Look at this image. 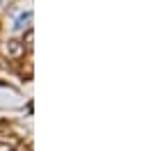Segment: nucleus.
I'll list each match as a JSON object with an SVG mask.
<instances>
[{"label": "nucleus", "mask_w": 158, "mask_h": 151, "mask_svg": "<svg viewBox=\"0 0 158 151\" xmlns=\"http://www.w3.org/2000/svg\"><path fill=\"white\" fill-rule=\"evenodd\" d=\"M23 51H25V46L21 44V41H9V44H7V53H9L12 57L23 55Z\"/></svg>", "instance_id": "obj_1"}, {"label": "nucleus", "mask_w": 158, "mask_h": 151, "mask_svg": "<svg viewBox=\"0 0 158 151\" xmlns=\"http://www.w3.org/2000/svg\"><path fill=\"white\" fill-rule=\"evenodd\" d=\"M30 16H32L30 12H28V14H23V16H21L19 21H16V25H14V28H25V23L30 21Z\"/></svg>", "instance_id": "obj_2"}, {"label": "nucleus", "mask_w": 158, "mask_h": 151, "mask_svg": "<svg viewBox=\"0 0 158 151\" xmlns=\"http://www.w3.org/2000/svg\"><path fill=\"white\" fill-rule=\"evenodd\" d=\"M14 144H7V142H0V151H9Z\"/></svg>", "instance_id": "obj_3"}]
</instances>
